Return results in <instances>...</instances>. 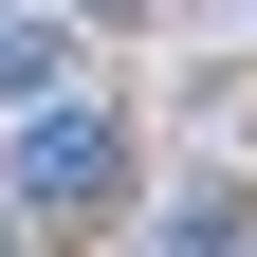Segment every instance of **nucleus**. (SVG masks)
<instances>
[{"instance_id": "nucleus-1", "label": "nucleus", "mask_w": 257, "mask_h": 257, "mask_svg": "<svg viewBox=\"0 0 257 257\" xmlns=\"http://www.w3.org/2000/svg\"><path fill=\"white\" fill-rule=\"evenodd\" d=\"M110 202H128V128L37 92V128H19V220H110Z\"/></svg>"}, {"instance_id": "nucleus-2", "label": "nucleus", "mask_w": 257, "mask_h": 257, "mask_svg": "<svg viewBox=\"0 0 257 257\" xmlns=\"http://www.w3.org/2000/svg\"><path fill=\"white\" fill-rule=\"evenodd\" d=\"M166 257H239V184H184L166 202Z\"/></svg>"}]
</instances>
